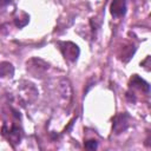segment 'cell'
<instances>
[{
  "mask_svg": "<svg viewBox=\"0 0 151 151\" xmlns=\"http://www.w3.org/2000/svg\"><path fill=\"white\" fill-rule=\"evenodd\" d=\"M28 21H29V17H28L25 12L22 13V18H21V17H15V19H14L15 26H17V27H19V28H21V27L26 26V25L28 24Z\"/></svg>",
  "mask_w": 151,
  "mask_h": 151,
  "instance_id": "8992f818",
  "label": "cell"
},
{
  "mask_svg": "<svg viewBox=\"0 0 151 151\" xmlns=\"http://www.w3.org/2000/svg\"><path fill=\"white\" fill-rule=\"evenodd\" d=\"M14 73V68L9 63L0 64V77H12Z\"/></svg>",
  "mask_w": 151,
  "mask_h": 151,
  "instance_id": "5b68a950",
  "label": "cell"
},
{
  "mask_svg": "<svg viewBox=\"0 0 151 151\" xmlns=\"http://www.w3.org/2000/svg\"><path fill=\"white\" fill-rule=\"evenodd\" d=\"M84 145H85V147L88 149V150H94V149H97L98 143H97V140H94V139H90V140H87Z\"/></svg>",
  "mask_w": 151,
  "mask_h": 151,
  "instance_id": "52a82bcc",
  "label": "cell"
},
{
  "mask_svg": "<svg viewBox=\"0 0 151 151\" xmlns=\"http://www.w3.org/2000/svg\"><path fill=\"white\" fill-rule=\"evenodd\" d=\"M110 13L116 18L124 17L126 13V0H112L110 5Z\"/></svg>",
  "mask_w": 151,
  "mask_h": 151,
  "instance_id": "3957f363",
  "label": "cell"
},
{
  "mask_svg": "<svg viewBox=\"0 0 151 151\" xmlns=\"http://www.w3.org/2000/svg\"><path fill=\"white\" fill-rule=\"evenodd\" d=\"M12 2V0H0V7H5L7 5H9Z\"/></svg>",
  "mask_w": 151,
  "mask_h": 151,
  "instance_id": "ba28073f",
  "label": "cell"
},
{
  "mask_svg": "<svg viewBox=\"0 0 151 151\" xmlns=\"http://www.w3.org/2000/svg\"><path fill=\"white\" fill-rule=\"evenodd\" d=\"M129 114L127 113H120L118 116L114 117L113 119V130L116 133H120L123 131L126 130L127 125H129Z\"/></svg>",
  "mask_w": 151,
  "mask_h": 151,
  "instance_id": "277c9868",
  "label": "cell"
},
{
  "mask_svg": "<svg viewBox=\"0 0 151 151\" xmlns=\"http://www.w3.org/2000/svg\"><path fill=\"white\" fill-rule=\"evenodd\" d=\"M58 45H59V48L66 60L74 63L78 59L79 53H80L78 45H76L74 42H71V41H59Z\"/></svg>",
  "mask_w": 151,
  "mask_h": 151,
  "instance_id": "6da1fadb",
  "label": "cell"
},
{
  "mask_svg": "<svg viewBox=\"0 0 151 151\" xmlns=\"http://www.w3.org/2000/svg\"><path fill=\"white\" fill-rule=\"evenodd\" d=\"M2 134L11 142V143H20L21 139V129L17 124H12L11 127L6 125L2 126Z\"/></svg>",
  "mask_w": 151,
  "mask_h": 151,
  "instance_id": "7a4b0ae2",
  "label": "cell"
}]
</instances>
